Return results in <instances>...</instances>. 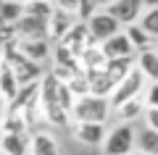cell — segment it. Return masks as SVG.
<instances>
[{"instance_id":"484cf974","label":"cell","mask_w":158,"mask_h":155,"mask_svg":"<svg viewBox=\"0 0 158 155\" xmlns=\"http://www.w3.org/2000/svg\"><path fill=\"white\" fill-rule=\"evenodd\" d=\"M3 116H6V103L0 100V124H3Z\"/></svg>"},{"instance_id":"277c9868","label":"cell","mask_w":158,"mask_h":155,"mask_svg":"<svg viewBox=\"0 0 158 155\" xmlns=\"http://www.w3.org/2000/svg\"><path fill=\"white\" fill-rule=\"evenodd\" d=\"M135 150V126L129 121L108 129L103 139V153L106 155H129Z\"/></svg>"},{"instance_id":"f546056e","label":"cell","mask_w":158,"mask_h":155,"mask_svg":"<svg viewBox=\"0 0 158 155\" xmlns=\"http://www.w3.org/2000/svg\"><path fill=\"white\" fill-rule=\"evenodd\" d=\"M48 3H53V0H48Z\"/></svg>"},{"instance_id":"4fadbf2b","label":"cell","mask_w":158,"mask_h":155,"mask_svg":"<svg viewBox=\"0 0 158 155\" xmlns=\"http://www.w3.org/2000/svg\"><path fill=\"white\" fill-rule=\"evenodd\" d=\"M74 24H77V16H74V13H66V11H61V8L53 6V13H50V18H48V39H53V42L61 39Z\"/></svg>"},{"instance_id":"2e32d148","label":"cell","mask_w":158,"mask_h":155,"mask_svg":"<svg viewBox=\"0 0 158 155\" xmlns=\"http://www.w3.org/2000/svg\"><path fill=\"white\" fill-rule=\"evenodd\" d=\"M19 87H21V84H19V79L13 76V71L0 61V100H3V103H11V100L16 97Z\"/></svg>"},{"instance_id":"e0dca14e","label":"cell","mask_w":158,"mask_h":155,"mask_svg":"<svg viewBox=\"0 0 158 155\" xmlns=\"http://www.w3.org/2000/svg\"><path fill=\"white\" fill-rule=\"evenodd\" d=\"M121 32L127 34V39H129V45L137 50H145V47H156V39L150 37L148 32H142L140 24H127V27H121Z\"/></svg>"},{"instance_id":"52a82bcc","label":"cell","mask_w":158,"mask_h":155,"mask_svg":"<svg viewBox=\"0 0 158 155\" xmlns=\"http://www.w3.org/2000/svg\"><path fill=\"white\" fill-rule=\"evenodd\" d=\"M142 8H145L142 0H111L103 11L111 13V16L118 21V27H127V24H137Z\"/></svg>"},{"instance_id":"ffe728a7","label":"cell","mask_w":158,"mask_h":155,"mask_svg":"<svg viewBox=\"0 0 158 155\" xmlns=\"http://www.w3.org/2000/svg\"><path fill=\"white\" fill-rule=\"evenodd\" d=\"M137 24L142 27V32H148L153 39H156V37H158V6L142 8V13H140V18H137Z\"/></svg>"},{"instance_id":"9a60e30c","label":"cell","mask_w":158,"mask_h":155,"mask_svg":"<svg viewBox=\"0 0 158 155\" xmlns=\"http://www.w3.org/2000/svg\"><path fill=\"white\" fill-rule=\"evenodd\" d=\"M135 68L148 79V82H158V50H156V47L137 50V55H135Z\"/></svg>"},{"instance_id":"44dd1931","label":"cell","mask_w":158,"mask_h":155,"mask_svg":"<svg viewBox=\"0 0 158 155\" xmlns=\"http://www.w3.org/2000/svg\"><path fill=\"white\" fill-rule=\"evenodd\" d=\"M142 97V95H140ZM140 97H132V100H127V103H121V105L116 108V113L124 121H132V118H137V116H142V111H145V105H142V100Z\"/></svg>"},{"instance_id":"5b68a950","label":"cell","mask_w":158,"mask_h":155,"mask_svg":"<svg viewBox=\"0 0 158 155\" xmlns=\"http://www.w3.org/2000/svg\"><path fill=\"white\" fill-rule=\"evenodd\" d=\"M85 29H87V37H90V42H95V45H100L103 39H108L111 34H116L118 29V21L111 16V13H106V11H95L90 18L85 21Z\"/></svg>"},{"instance_id":"83f0119b","label":"cell","mask_w":158,"mask_h":155,"mask_svg":"<svg viewBox=\"0 0 158 155\" xmlns=\"http://www.w3.org/2000/svg\"><path fill=\"white\" fill-rule=\"evenodd\" d=\"M108 3H111V0H98V6H108Z\"/></svg>"},{"instance_id":"9c48e42d","label":"cell","mask_w":158,"mask_h":155,"mask_svg":"<svg viewBox=\"0 0 158 155\" xmlns=\"http://www.w3.org/2000/svg\"><path fill=\"white\" fill-rule=\"evenodd\" d=\"M61 47H66L69 53H71L74 58H79V53L90 45V37H87V29H85V21H77L71 29H69L66 34H63L61 39H56Z\"/></svg>"},{"instance_id":"7c38bea8","label":"cell","mask_w":158,"mask_h":155,"mask_svg":"<svg viewBox=\"0 0 158 155\" xmlns=\"http://www.w3.org/2000/svg\"><path fill=\"white\" fill-rule=\"evenodd\" d=\"M29 132H0V155H27Z\"/></svg>"},{"instance_id":"7a4b0ae2","label":"cell","mask_w":158,"mask_h":155,"mask_svg":"<svg viewBox=\"0 0 158 155\" xmlns=\"http://www.w3.org/2000/svg\"><path fill=\"white\" fill-rule=\"evenodd\" d=\"M0 61H3V63H6V66L13 71V76L19 79V84L37 82V79L42 76V68H40V63H34V61H29V58H24L21 53L16 50V39L0 47Z\"/></svg>"},{"instance_id":"8fae6325","label":"cell","mask_w":158,"mask_h":155,"mask_svg":"<svg viewBox=\"0 0 158 155\" xmlns=\"http://www.w3.org/2000/svg\"><path fill=\"white\" fill-rule=\"evenodd\" d=\"M27 155H61V145L50 132H32Z\"/></svg>"},{"instance_id":"ac0fdd59","label":"cell","mask_w":158,"mask_h":155,"mask_svg":"<svg viewBox=\"0 0 158 155\" xmlns=\"http://www.w3.org/2000/svg\"><path fill=\"white\" fill-rule=\"evenodd\" d=\"M135 150H142V153L158 155V129L142 126L140 134L135 132Z\"/></svg>"},{"instance_id":"ba28073f","label":"cell","mask_w":158,"mask_h":155,"mask_svg":"<svg viewBox=\"0 0 158 155\" xmlns=\"http://www.w3.org/2000/svg\"><path fill=\"white\" fill-rule=\"evenodd\" d=\"M16 50L24 58L34 63H42L50 58V39L48 37H34V39H16Z\"/></svg>"},{"instance_id":"7402d4cb","label":"cell","mask_w":158,"mask_h":155,"mask_svg":"<svg viewBox=\"0 0 158 155\" xmlns=\"http://www.w3.org/2000/svg\"><path fill=\"white\" fill-rule=\"evenodd\" d=\"M95 11H100L98 0H77V21H87Z\"/></svg>"},{"instance_id":"cb8c5ba5","label":"cell","mask_w":158,"mask_h":155,"mask_svg":"<svg viewBox=\"0 0 158 155\" xmlns=\"http://www.w3.org/2000/svg\"><path fill=\"white\" fill-rule=\"evenodd\" d=\"M145 126L150 129H158V108H145Z\"/></svg>"},{"instance_id":"5bb4252c","label":"cell","mask_w":158,"mask_h":155,"mask_svg":"<svg viewBox=\"0 0 158 155\" xmlns=\"http://www.w3.org/2000/svg\"><path fill=\"white\" fill-rule=\"evenodd\" d=\"M106 61H108V58L103 55L100 45H95V42H90L85 50H82V53H79V58H77V63H79V71H82V74L100 71V68L106 66Z\"/></svg>"},{"instance_id":"4316f807","label":"cell","mask_w":158,"mask_h":155,"mask_svg":"<svg viewBox=\"0 0 158 155\" xmlns=\"http://www.w3.org/2000/svg\"><path fill=\"white\" fill-rule=\"evenodd\" d=\"M129 155H150V153H142V150H132Z\"/></svg>"},{"instance_id":"30bf717a","label":"cell","mask_w":158,"mask_h":155,"mask_svg":"<svg viewBox=\"0 0 158 155\" xmlns=\"http://www.w3.org/2000/svg\"><path fill=\"white\" fill-rule=\"evenodd\" d=\"M100 50L106 58H135V47L129 45V39H127V34L121 29L116 34H111L108 39H103Z\"/></svg>"},{"instance_id":"3957f363","label":"cell","mask_w":158,"mask_h":155,"mask_svg":"<svg viewBox=\"0 0 158 155\" xmlns=\"http://www.w3.org/2000/svg\"><path fill=\"white\" fill-rule=\"evenodd\" d=\"M145 84H148V79L142 76L140 71H137L135 66L129 68V71L124 74V76L116 82V87H113V92L108 95V103H111V111H116L121 103H127V100H132V97H140L142 95V89H145Z\"/></svg>"},{"instance_id":"8992f818","label":"cell","mask_w":158,"mask_h":155,"mask_svg":"<svg viewBox=\"0 0 158 155\" xmlns=\"http://www.w3.org/2000/svg\"><path fill=\"white\" fill-rule=\"evenodd\" d=\"M69 132H71V137L77 139V142L82 145H90V147H98V145H103V139H106V124H98V121H69Z\"/></svg>"},{"instance_id":"d4e9b609","label":"cell","mask_w":158,"mask_h":155,"mask_svg":"<svg viewBox=\"0 0 158 155\" xmlns=\"http://www.w3.org/2000/svg\"><path fill=\"white\" fill-rule=\"evenodd\" d=\"M56 8H61V11L77 16V0H56Z\"/></svg>"},{"instance_id":"6da1fadb","label":"cell","mask_w":158,"mask_h":155,"mask_svg":"<svg viewBox=\"0 0 158 155\" xmlns=\"http://www.w3.org/2000/svg\"><path fill=\"white\" fill-rule=\"evenodd\" d=\"M108 116H111V103H108V97H100V95H92V92H85V95H79V97H74L71 111H69V118L71 121L106 124Z\"/></svg>"},{"instance_id":"603a6c76","label":"cell","mask_w":158,"mask_h":155,"mask_svg":"<svg viewBox=\"0 0 158 155\" xmlns=\"http://www.w3.org/2000/svg\"><path fill=\"white\" fill-rule=\"evenodd\" d=\"M142 95L145 97H140V100H142L145 108H158V84L156 82H148L145 89H142Z\"/></svg>"},{"instance_id":"d6986e66","label":"cell","mask_w":158,"mask_h":155,"mask_svg":"<svg viewBox=\"0 0 158 155\" xmlns=\"http://www.w3.org/2000/svg\"><path fill=\"white\" fill-rule=\"evenodd\" d=\"M24 13V3L16 0H0V24L3 27H13Z\"/></svg>"},{"instance_id":"f1b7e54d","label":"cell","mask_w":158,"mask_h":155,"mask_svg":"<svg viewBox=\"0 0 158 155\" xmlns=\"http://www.w3.org/2000/svg\"><path fill=\"white\" fill-rule=\"evenodd\" d=\"M16 3H24V0H16Z\"/></svg>"}]
</instances>
